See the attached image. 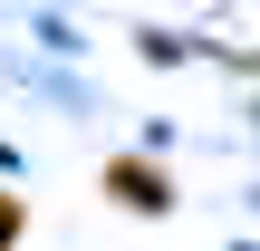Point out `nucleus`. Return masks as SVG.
Masks as SVG:
<instances>
[{"label": "nucleus", "mask_w": 260, "mask_h": 251, "mask_svg": "<svg viewBox=\"0 0 260 251\" xmlns=\"http://www.w3.org/2000/svg\"><path fill=\"white\" fill-rule=\"evenodd\" d=\"M106 193H116V203H135V213H164V203H174V193H164V174H154V164H125V155L106 164Z\"/></svg>", "instance_id": "f257e3e1"}, {"label": "nucleus", "mask_w": 260, "mask_h": 251, "mask_svg": "<svg viewBox=\"0 0 260 251\" xmlns=\"http://www.w3.org/2000/svg\"><path fill=\"white\" fill-rule=\"evenodd\" d=\"M10 232H19V203H10V193H0V251H10Z\"/></svg>", "instance_id": "f03ea898"}]
</instances>
